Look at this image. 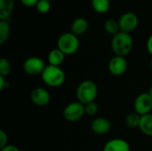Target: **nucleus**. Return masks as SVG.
<instances>
[{
    "label": "nucleus",
    "instance_id": "obj_1",
    "mask_svg": "<svg viewBox=\"0 0 152 151\" xmlns=\"http://www.w3.org/2000/svg\"><path fill=\"white\" fill-rule=\"evenodd\" d=\"M110 46L115 55L126 57L131 53L134 46V41L130 33L120 31L112 36Z\"/></svg>",
    "mask_w": 152,
    "mask_h": 151
},
{
    "label": "nucleus",
    "instance_id": "obj_2",
    "mask_svg": "<svg viewBox=\"0 0 152 151\" xmlns=\"http://www.w3.org/2000/svg\"><path fill=\"white\" fill-rule=\"evenodd\" d=\"M41 78L46 85L50 87H59L64 84L66 80V75L61 67L46 65L45 69L41 74Z\"/></svg>",
    "mask_w": 152,
    "mask_h": 151
},
{
    "label": "nucleus",
    "instance_id": "obj_3",
    "mask_svg": "<svg viewBox=\"0 0 152 151\" xmlns=\"http://www.w3.org/2000/svg\"><path fill=\"white\" fill-rule=\"evenodd\" d=\"M98 94L97 85L92 80H84L82 81L76 91V96L77 101L86 105L87 103L93 102L95 101Z\"/></svg>",
    "mask_w": 152,
    "mask_h": 151
},
{
    "label": "nucleus",
    "instance_id": "obj_4",
    "mask_svg": "<svg viewBox=\"0 0 152 151\" xmlns=\"http://www.w3.org/2000/svg\"><path fill=\"white\" fill-rule=\"evenodd\" d=\"M80 42L78 36L72 32L61 34L57 40V48L65 55H72L78 51Z\"/></svg>",
    "mask_w": 152,
    "mask_h": 151
},
{
    "label": "nucleus",
    "instance_id": "obj_5",
    "mask_svg": "<svg viewBox=\"0 0 152 151\" xmlns=\"http://www.w3.org/2000/svg\"><path fill=\"white\" fill-rule=\"evenodd\" d=\"M63 117L69 122H77L80 120L85 115V105L79 101H73L69 103L63 109Z\"/></svg>",
    "mask_w": 152,
    "mask_h": 151
},
{
    "label": "nucleus",
    "instance_id": "obj_6",
    "mask_svg": "<svg viewBox=\"0 0 152 151\" xmlns=\"http://www.w3.org/2000/svg\"><path fill=\"white\" fill-rule=\"evenodd\" d=\"M45 67L46 65L43 61V59L36 56L27 58L22 65L24 72L29 76H37V75L41 76Z\"/></svg>",
    "mask_w": 152,
    "mask_h": 151
},
{
    "label": "nucleus",
    "instance_id": "obj_7",
    "mask_svg": "<svg viewBox=\"0 0 152 151\" xmlns=\"http://www.w3.org/2000/svg\"><path fill=\"white\" fill-rule=\"evenodd\" d=\"M134 112L140 116L150 114L152 110V99L148 93H140L134 100Z\"/></svg>",
    "mask_w": 152,
    "mask_h": 151
},
{
    "label": "nucleus",
    "instance_id": "obj_8",
    "mask_svg": "<svg viewBox=\"0 0 152 151\" xmlns=\"http://www.w3.org/2000/svg\"><path fill=\"white\" fill-rule=\"evenodd\" d=\"M118 21L120 31L126 33H130L134 31L139 24L138 16L132 12H126L123 13L119 17Z\"/></svg>",
    "mask_w": 152,
    "mask_h": 151
},
{
    "label": "nucleus",
    "instance_id": "obj_9",
    "mask_svg": "<svg viewBox=\"0 0 152 151\" xmlns=\"http://www.w3.org/2000/svg\"><path fill=\"white\" fill-rule=\"evenodd\" d=\"M127 68H128V63L126 57L118 56V55L112 57L109 61V65H108L110 73L117 77L125 74Z\"/></svg>",
    "mask_w": 152,
    "mask_h": 151
},
{
    "label": "nucleus",
    "instance_id": "obj_10",
    "mask_svg": "<svg viewBox=\"0 0 152 151\" xmlns=\"http://www.w3.org/2000/svg\"><path fill=\"white\" fill-rule=\"evenodd\" d=\"M30 99L35 105L43 107L50 102L51 95L47 89L44 87H36L31 92Z\"/></svg>",
    "mask_w": 152,
    "mask_h": 151
},
{
    "label": "nucleus",
    "instance_id": "obj_11",
    "mask_svg": "<svg viewBox=\"0 0 152 151\" xmlns=\"http://www.w3.org/2000/svg\"><path fill=\"white\" fill-rule=\"evenodd\" d=\"M91 129L95 134L103 135L110 131L111 124L105 117H95L91 123Z\"/></svg>",
    "mask_w": 152,
    "mask_h": 151
},
{
    "label": "nucleus",
    "instance_id": "obj_12",
    "mask_svg": "<svg viewBox=\"0 0 152 151\" xmlns=\"http://www.w3.org/2000/svg\"><path fill=\"white\" fill-rule=\"evenodd\" d=\"M130 145L129 143L120 138H115L108 141L104 147L103 151H130Z\"/></svg>",
    "mask_w": 152,
    "mask_h": 151
},
{
    "label": "nucleus",
    "instance_id": "obj_13",
    "mask_svg": "<svg viewBox=\"0 0 152 151\" xmlns=\"http://www.w3.org/2000/svg\"><path fill=\"white\" fill-rule=\"evenodd\" d=\"M70 28L71 32L78 36L86 32L88 28V21L83 17H77L72 21Z\"/></svg>",
    "mask_w": 152,
    "mask_h": 151
},
{
    "label": "nucleus",
    "instance_id": "obj_14",
    "mask_svg": "<svg viewBox=\"0 0 152 151\" xmlns=\"http://www.w3.org/2000/svg\"><path fill=\"white\" fill-rule=\"evenodd\" d=\"M14 8V0H0V20H8Z\"/></svg>",
    "mask_w": 152,
    "mask_h": 151
},
{
    "label": "nucleus",
    "instance_id": "obj_15",
    "mask_svg": "<svg viewBox=\"0 0 152 151\" xmlns=\"http://www.w3.org/2000/svg\"><path fill=\"white\" fill-rule=\"evenodd\" d=\"M65 56L66 55L58 48H54V49L51 50L47 56L49 65L60 67L63 63V61L65 60Z\"/></svg>",
    "mask_w": 152,
    "mask_h": 151
},
{
    "label": "nucleus",
    "instance_id": "obj_16",
    "mask_svg": "<svg viewBox=\"0 0 152 151\" xmlns=\"http://www.w3.org/2000/svg\"><path fill=\"white\" fill-rule=\"evenodd\" d=\"M140 131L147 135L152 137V114H147L144 116H142L141 117V122L139 125Z\"/></svg>",
    "mask_w": 152,
    "mask_h": 151
},
{
    "label": "nucleus",
    "instance_id": "obj_17",
    "mask_svg": "<svg viewBox=\"0 0 152 151\" xmlns=\"http://www.w3.org/2000/svg\"><path fill=\"white\" fill-rule=\"evenodd\" d=\"M91 4L93 9L98 13H105L110 7V0H92Z\"/></svg>",
    "mask_w": 152,
    "mask_h": 151
},
{
    "label": "nucleus",
    "instance_id": "obj_18",
    "mask_svg": "<svg viewBox=\"0 0 152 151\" xmlns=\"http://www.w3.org/2000/svg\"><path fill=\"white\" fill-rule=\"evenodd\" d=\"M104 30L111 35L112 36H114L115 35H117L118 33L120 32V28H119V25H118V21L115 20L113 19H108L103 25Z\"/></svg>",
    "mask_w": 152,
    "mask_h": 151
},
{
    "label": "nucleus",
    "instance_id": "obj_19",
    "mask_svg": "<svg viewBox=\"0 0 152 151\" xmlns=\"http://www.w3.org/2000/svg\"><path fill=\"white\" fill-rule=\"evenodd\" d=\"M11 27L8 20H0V44H4L9 38Z\"/></svg>",
    "mask_w": 152,
    "mask_h": 151
},
{
    "label": "nucleus",
    "instance_id": "obj_20",
    "mask_svg": "<svg viewBox=\"0 0 152 151\" xmlns=\"http://www.w3.org/2000/svg\"><path fill=\"white\" fill-rule=\"evenodd\" d=\"M141 117L142 116H140L134 111L132 113H129L126 117V125L130 128H139Z\"/></svg>",
    "mask_w": 152,
    "mask_h": 151
},
{
    "label": "nucleus",
    "instance_id": "obj_21",
    "mask_svg": "<svg viewBox=\"0 0 152 151\" xmlns=\"http://www.w3.org/2000/svg\"><path fill=\"white\" fill-rule=\"evenodd\" d=\"M11 72V65L7 59L1 58L0 59V76L6 77Z\"/></svg>",
    "mask_w": 152,
    "mask_h": 151
},
{
    "label": "nucleus",
    "instance_id": "obj_22",
    "mask_svg": "<svg viewBox=\"0 0 152 151\" xmlns=\"http://www.w3.org/2000/svg\"><path fill=\"white\" fill-rule=\"evenodd\" d=\"M85 111H86V115L93 117L98 113L99 107L95 101H93V102H90V103H87L85 105Z\"/></svg>",
    "mask_w": 152,
    "mask_h": 151
},
{
    "label": "nucleus",
    "instance_id": "obj_23",
    "mask_svg": "<svg viewBox=\"0 0 152 151\" xmlns=\"http://www.w3.org/2000/svg\"><path fill=\"white\" fill-rule=\"evenodd\" d=\"M36 7L40 13H46L51 9V2L46 0H39Z\"/></svg>",
    "mask_w": 152,
    "mask_h": 151
},
{
    "label": "nucleus",
    "instance_id": "obj_24",
    "mask_svg": "<svg viewBox=\"0 0 152 151\" xmlns=\"http://www.w3.org/2000/svg\"><path fill=\"white\" fill-rule=\"evenodd\" d=\"M6 145H8V136L7 133L4 131L1 130L0 131V148H4Z\"/></svg>",
    "mask_w": 152,
    "mask_h": 151
},
{
    "label": "nucleus",
    "instance_id": "obj_25",
    "mask_svg": "<svg viewBox=\"0 0 152 151\" xmlns=\"http://www.w3.org/2000/svg\"><path fill=\"white\" fill-rule=\"evenodd\" d=\"M20 3L24 5V6H27V7H33V6H36L37 4L38 3L39 0H20Z\"/></svg>",
    "mask_w": 152,
    "mask_h": 151
},
{
    "label": "nucleus",
    "instance_id": "obj_26",
    "mask_svg": "<svg viewBox=\"0 0 152 151\" xmlns=\"http://www.w3.org/2000/svg\"><path fill=\"white\" fill-rule=\"evenodd\" d=\"M9 87V82L5 79L4 77L0 76V90H4Z\"/></svg>",
    "mask_w": 152,
    "mask_h": 151
},
{
    "label": "nucleus",
    "instance_id": "obj_27",
    "mask_svg": "<svg viewBox=\"0 0 152 151\" xmlns=\"http://www.w3.org/2000/svg\"><path fill=\"white\" fill-rule=\"evenodd\" d=\"M146 48H147L148 53L152 56V34L149 36V38H148V40H147Z\"/></svg>",
    "mask_w": 152,
    "mask_h": 151
},
{
    "label": "nucleus",
    "instance_id": "obj_28",
    "mask_svg": "<svg viewBox=\"0 0 152 151\" xmlns=\"http://www.w3.org/2000/svg\"><path fill=\"white\" fill-rule=\"evenodd\" d=\"M0 151H20V149H18L16 146H13V145H6L5 147L2 148Z\"/></svg>",
    "mask_w": 152,
    "mask_h": 151
},
{
    "label": "nucleus",
    "instance_id": "obj_29",
    "mask_svg": "<svg viewBox=\"0 0 152 151\" xmlns=\"http://www.w3.org/2000/svg\"><path fill=\"white\" fill-rule=\"evenodd\" d=\"M147 93H149V95L151 96V99H152V86H151V88H150V89H149V91H148Z\"/></svg>",
    "mask_w": 152,
    "mask_h": 151
},
{
    "label": "nucleus",
    "instance_id": "obj_30",
    "mask_svg": "<svg viewBox=\"0 0 152 151\" xmlns=\"http://www.w3.org/2000/svg\"><path fill=\"white\" fill-rule=\"evenodd\" d=\"M151 69H152V60H151Z\"/></svg>",
    "mask_w": 152,
    "mask_h": 151
},
{
    "label": "nucleus",
    "instance_id": "obj_31",
    "mask_svg": "<svg viewBox=\"0 0 152 151\" xmlns=\"http://www.w3.org/2000/svg\"><path fill=\"white\" fill-rule=\"evenodd\" d=\"M46 1H49V2H51V1H53V0H46Z\"/></svg>",
    "mask_w": 152,
    "mask_h": 151
}]
</instances>
